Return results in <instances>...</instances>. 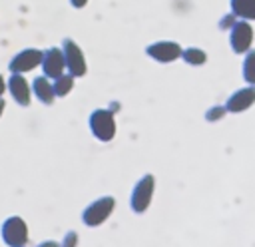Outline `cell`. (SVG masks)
<instances>
[{"mask_svg":"<svg viewBox=\"0 0 255 247\" xmlns=\"http://www.w3.org/2000/svg\"><path fill=\"white\" fill-rule=\"evenodd\" d=\"M32 92H34V96L42 102V104H54V100H56V94H54V86H52V82H50V78H46V76H38V78H34L32 80Z\"/></svg>","mask_w":255,"mask_h":247,"instance_id":"cell-12","label":"cell"},{"mask_svg":"<svg viewBox=\"0 0 255 247\" xmlns=\"http://www.w3.org/2000/svg\"><path fill=\"white\" fill-rule=\"evenodd\" d=\"M229 44L233 48L235 54H245L247 50H251L253 44V28L247 20H237L233 24V28L229 30Z\"/></svg>","mask_w":255,"mask_h":247,"instance_id":"cell-8","label":"cell"},{"mask_svg":"<svg viewBox=\"0 0 255 247\" xmlns=\"http://www.w3.org/2000/svg\"><path fill=\"white\" fill-rule=\"evenodd\" d=\"M36 247H60V243H58V241H54V239H48V241H42V243H38Z\"/></svg>","mask_w":255,"mask_h":247,"instance_id":"cell-20","label":"cell"},{"mask_svg":"<svg viewBox=\"0 0 255 247\" xmlns=\"http://www.w3.org/2000/svg\"><path fill=\"white\" fill-rule=\"evenodd\" d=\"M4 108H6V102L0 98V118H2V114H4Z\"/></svg>","mask_w":255,"mask_h":247,"instance_id":"cell-23","label":"cell"},{"mask_svg":"<svg viewBox=\"0 0 255 247\" xmlns=\"http://www.w3.org/2000/svg\"><path fill=\"white\" fill-rule=\"evenodd\" d=\"M181 52L183 48L177 44V42H171V40H161V42H153L145 48V54L159 62V64H169V62H175L181 58Z\"/></svg>","mask_w":255,"mask_h":247,"instance_id":"cell-6","label":"cell"},{"mask_svg":"<svg viewBox=\"0 0 255 247\" xmlns=\"http://www.w3.org/2000/svg\"><path fill=\"white\" fill-rule=\"evenodd\" d=\"M237 20H239V18H237L233 12H229V14H225V16L219 20V28H221V30H231Z\"/></svg>","mask_w":255,"mask_h":247,"instance_id":"cell-19","label":"cell"},{"mask_svg":"<svg viewBox=\"0 0 255 247\" xmlns=\"http://www.w3.org/2000/svg\"><path fill=\"white\" fill-rule=\"evenodd\" d=\"M153 191H155V177L151 173H145L143 177H139V181L133 185L131 195H129V205L135 213H145L147 207L151 205L153 199Z\"/></svg>","mask_w":255,"mask_h":247,"instance_id":"cell-4","label":"cell"},{"mask_svg":"<svg viewBox=\"0 0 255 247\" xmlns=\"http://www.w3.org/2000/svg\"><path fill=\"white\" fill-rule=\"evenodd\" d=\"M74 82H76V78H74L72 74H68V72H64L62 76H58V78L52 82L56 98H64V96H68V94L74 90Z\"/></svg>","mask_w":255,"mask_h":247,"instance_id":"cell-14","label":"cell"},{"mask_svg":"<svg viewBox=\"0 0 255 247\" xmlns=\"http://www.w3.org/2000/svg\"><path fill=\"white\" fill-rule=\"evenodd\" d=\"M2 239L8 247H24L28 243V225L22 217L12 215L8 217L0 227Z\"/></svg>","mask_w":255,"mask_h":247,"instance_id":"cell-5","label":"cell"},{"mask_svg":"<svg viewBox=\"0 0 255 247\" xmlns=\"http://www.w3.org/2000/svg\"><path fill=\"white\" fill-rule=\"evenodd\" d=\"M6 90L10 92V96L14 98L16 104L20 106H28L30 98H32V88L28 84V80L24 78V74H12L6 82Z\"/></svg>","mask_w":255,"mask_h":247,"instance_id":"cell-10","label":"cell"},{"mask_svg":"<svg viewBox=\"0 0 255 247\" xmlns=\"http://www.w3.org/2000/svg\"><path fill=\"white\" fill-rule=\"evenodd\" d=\"M60 247H78V233H76V231H68V233L62 237Z\"/></svg>","mask_w":255,"mask_h":247,"instance_id":"cell-18","label":"cell"},{"mask_svg":"<svg viewBox=\"0 0 255 247\" xmlns=\"http://www.w3.org/2000/svg\"><path fill=\"white\" fill-rule=\"evenodd\" d=\"M253 104H255V86H247V88H241L235 94H231L225 102V108L231 114H239V112H245L247 108H251Z\"/></svg>","mask_w":255,"mask_h":247,"instance_id":"cell-11","label":"cell"},{"mask_svg":"<svg viewBox=\"0 0 255 247\" xmlns=\"http://www.w3.org/2000/svg\"><path fill=\"white\" fill-rule=\"evenodd\" d=\"M181 58H183V62L189 64V66H203V64L207 62V54H205V50H201V48H185V50L181 52Z\"/></svg>","mask_w":255,"mask_h":247,"instance_id":"cell-15","label":"cell"},{"mask_svg":"<svg viewBox=\"0 0 255 247\" xmlns=\"http://www.w3.org/2000/svg\"><path fill=\"white\" fill-rule=\"evenodd\" d=\"M90 131L96 139L100 141H112L116 137V118H114V112L112 110H94L90 114Z\"/></svg>","mask_w":255,"mask_h":247,"instance_id":"cell-1","label":"cell"},{"mask_svg":"<svg viewBox=\"0 0 255 247\" xmlns=\"http://www.w3.org/2000/svg\"><path fill=\"white\" fill-rule=\"evenodd\" d=\"M6 92V82H4V78L0 76V98H2V94Z\"/></svg>","mask_w":255,"mask_h":247,"instance_id":"cell-22","label":"cell"},{"mask_svg":"<svg viewBox=\"0 0 255 247\" xmlns=\"http://www.w3.org/2000/svg\"><path fill=\"white\" fill-rule=\"evenodd\" d=\"M60 48H62V54H64L66 72L72 74L74 78L86 76V72H88V62H86V56H84L82 48H80L72 38H64Z\"/></svg>","mask_w":255,"mask_h":247,"instance_id":"cell-3","label":"cell"},{"mask_svg":"<svg viewBox=\"0 0 255 247\" xmlns=\"http://www.w3.org/2000/svg\"><path fill=\"white\" fill-rule=\"evenodd\" d=\"M114 209H116V199L112 195H102L84 209L82 221L88 227H98L108 221V217L114 213Z\"/></svg>","mask_w":255,"mask_h":247,"instance_id":"cell-2","label":"cell"},{"mask_svg":"<svg viewBox=\"0 0 255 247\" xmlns=\"http://www.w3.org/2000/svg\"><path fill=\"white\" fill-rule=\"evenodd\" d=\"M42 54L44 52L38 48H24L18 54H14V58L8 64V70L12 74H26L42 64Z\"/></svg>","mask_w":255,"mask_h":247,"instance_id":"cell-7","label":"cell"},{"mask_svg":"<svg viewBox=\"0 0 255 247\" xmlns=\"http://www.w3.org/2000/svg\"><path fill=\"white\" fill-rule=\"evenodd\" d=\"M231 12L241 20H255V0H229Z\"/></svg>","mask_w":255,"mask_h":247,"instance_id":"cell-13","label":"cell"},{"mask_svg":"<svg viewBox=\"0 0 255 247\" xmlns=\"http://www.w3.org/2000/svg\"><path fill=\"white\" fill-rule=\"evenodd\" d=\"M70 4H72L74 8H84V6L88 4V0H70Z\"/></svg>","mask_w":255,"mask_h":247,"instance_id":"cell-21","label":"cell"},{"mask_svg":"<svg viewBox=\"0 0 255 247\" xmlns=\"http://www.w3.org/2000/svg\"><path fill=\"white\" fill-rule=\"evenodd\" d=\"M225 114H227V108L225 106H213V108H209L205 112V120L207 122H219Z\"/></svg>","mask_w":255,"mask_h":247,"instance_id":"cell-17","label":"cell"},{"mask_svg":"<svg viewBox=\"0 0 255 247\" xmlns=\"http://www.w3.org/2000/svg\"><path fill=\"white\" fill-rule=\"evenodd\" d=\"M243 80L249 86H255V50H247L245 52V60H243Z\"/></svg>","mask_w":255,"mask_h":247,"instance_id":"cell-16","label":"cell"},{"mask_svg":"<svg viewBox=\"0 0 255 247\" xmlns=\"http://www.w3.org/2000/svg\"><path fill=\"white\" fill-rule=\"evenodd\" d=\"M40 68H42L44 76H46V78H50V80H56L58 76H62V74L66 72V64H64V54H62V48L52 46V48L44 50Z\"/></svg>","mask_w":255,"mask_h":247,"instance_id":"cell-9","label":"cell"}]
</instances>
